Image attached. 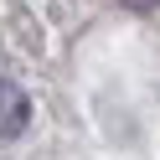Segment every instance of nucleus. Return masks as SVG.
Returning a JSON list of instances; mask_svg holds the SVG:
<instances>
[{
    "mask_svg": "<svg viewBox=\"0 0 160 160\" xmlns=\"http://www.w3.org/2000/svg\"><path fill=\"white\" fill-rule=\"evenodd\" d=\"M124 5H129V11H155L160 0H124Z\"/></svg>",
    "mask_w": 160,
    "mask_h": 160,
    "instance_id": "f03ea898",
    "label": "nucleus"
},
{
    "mask_svg": "<svg viewBox=\"0 0 160 160\" xmlns=\"http://www.w3.org/2000/svg\"><path fill=\"white\" fill-rule=\"evenodd\" d=\"M26 114H31V98H26L16 83L0 78V139H5V134H21V129H26Z\"/></svg>",
    "mask_w": 160,
    "mask_h": 160,
    "instance_id": "f257e3e1",
    "label": "nucleus"
}]
</instances>
